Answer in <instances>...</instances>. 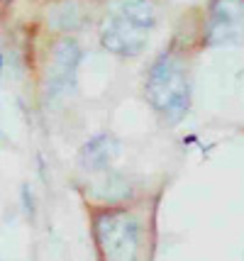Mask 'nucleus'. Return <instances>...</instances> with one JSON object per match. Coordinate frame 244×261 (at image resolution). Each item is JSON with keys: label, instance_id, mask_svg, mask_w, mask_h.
<instances>
[{"label": "nucleus", "instance_id": "obj_1", "mask_svg": "<svg viewBox=\"0 0 244 261\" xmlns=\"http://www.w3.org/2000/svg\"><path fill=\"white\" fill-rule=\"evenodd\" d=\"M156 10L151 0H115L100 27V42L107 51L134 57L147 46Z\"/></svg>", "mask_w": 244, "mask_h": 261}, {"label": "nucleus", "instance_id": "obj_2", "mask_svg": "<svg viewBox=\"0 0 244 261\" xmlns=\"http://www.w3.org/2000/svg\"><path fill=\"white\" fill-rule=\"evenodd\" d=\"M147 98L164 117L178 122L188 110V81L174 57L159 59L147 79Z\"/></svg>", "mask_w": 244, "mask_h": 261}, {"label": "nucleus", "instance_id": "obj_3", "mask_svg": "<svg viewBox=\"0 0 244 261\" xmlns=\"http://www.w3.org/2000/svg\"><path fill=\"white\" fill-rule=\"evenodd\" d=\"M95 242L103 261H134L140 247V225L127 213H103L95 217Z\"/></svg>", "mask_w": 244, "mask_h": 261}, {"label": "nucleus", "instance_id": "obj_4", "mask_svg": "<svg viewBox=\"0 0 244 261\" xmlns=\"http://www.w3.org/2000/svg\"><path fill=\"white\" fill-rule=\"evenodd\" d=\"M210 44H242L244 42V0H218L208 22Z\"/></svg>", "mask_w": 244, "mask_h": 261}, {"label": "nucleus", "instance_id": "obj_5", "mask_svg": "<svg viewBox=\"0 0 244 261\" xmlns=\"http://www.w3.org/2000/svg\"><path fill=\"white\" fill-rule=\"evenodd\" d=\"M81 61V49L73 39H64L54 46V54L47 68V93L49 95H61L73 88L76 81V68Z\"/></svg>", "mask_w": 244, "mask_h": 261}, {"label": "nucleus", "instance_id": "obj_6", "mask_svg": "<svg viewBox=\"0 0 244 261\" xmlns=\"http://www.w3.org/2000/svg\"><path fill=\"white\" fill-rule=\"evenodd\" d=\"M115 154H117V142L113 137L100 135L91 139L81 149V166H86V169H103Z\"/></svg>", "mask_w": 244, "mask_h": 261}, {"label": "nucleus", "instance_id": "obj_7", "mask_svg": "<svg viewBox=\"0 0 244 261\" xmlns=\"http://www.w3.org/2000/svg\"><path fill=\"white\" fill-rule=\"evenodd\" d=\"M0 68H3V57H0Z\"/></svg>", "mask_w": 244, "mask_h": 261}]
</instances>
